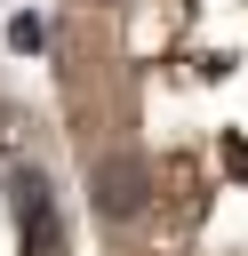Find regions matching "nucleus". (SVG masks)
Returning <instances> with one entry per match:
<instances>
[{
    "instance_id": "nucleus-1",
    "label": "nucleus",
    "mask_w": 248,
    "mask_h": 256,
    "mask_svg": "<svg viewBox=\"0 0 248 256\" xmlns=\"http://www.w3.org/2000/svg\"><path fill=\"white\" fill-rule=\"evenodd\" d=\"M144 208H152V168H144L136 152L96 160V216H104V224H128V216H144Z\"/></svg>"
},
{
    "instance_id": "nucleus-2",
    "label": "nucleus",
    "mask_w": 248,
    "mask_h": 256,
    "mask_svg": "<svg viewBox=\"0 0 248 256\" xmlns=\"http://www.w3.org/2000/svg\"><path fill=\"white\" fill-rule=\"evenodd\" d=\"M16 208H24V240H32V256H56V200H48L40 176H16Z\"/></svg>"
}]
</instances>
